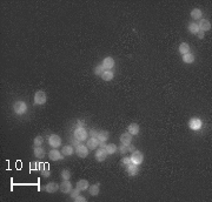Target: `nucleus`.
<instances>
[{
    "instance_id": "1",
    "label": "nucleus",
    "mask_w": 212,
    "mask_h": 202,
    "mask_svg": "<svg viewBox=\"0 0 212 202\" xmlns=\"http://www.w3.org/2000/svg\"><path fill=\"white\" fill-rule=\"evenodd\" d=\"M73 136H74V139H77V140H79V141H84V140L87 139V132L85 131L82 127H78V128L74 131Z\"/></svg>"
},
{
    "instance_id": "2",
    "label": "nucleus",
    "mask_w": 212,
    "mask_h": 202,
    "mask_svg": "<svg viewBox=\"0 0 212 202\" xmlns=\"http://www.w3.org/2000/svg\"><path fill=\"white\" fill-rule=\"evenodd\" d=\"M131 157V162L135 164V165H140L143 162V160H144V156H143V153L139 152V150H135L132 152V155L130 156Z\"/></svg>"
},
{
    "instance_id": "3",
    "label": "nucleus",
    "mask_w": 212,
    "mask_h": 202,
    "mask_svg": "<svg viewBox=\"0 0 212 202\" xmlns=\"http://www.w3.org/2000/svg\"><path fill=\"white\" fill-rule=\"evenodd\" d=\"M46 102V94L44 91H38L34 94V103L35 105H44Z\"/></svg>"
},
{
    "instance_id": "4",
    "label": "nucleus",
    "mask_w": 212,
    "mask_h": 202,
    "mask_svg": "<svg viewBox=\"0 0 212 202\" xmlns=\"http://www.w3.org/2000/svg\"><path fill=\"white\" fill-rule=\"evenodd\" d=\"M13 109H14L15 114L21 115V114H24V113L26 112L27 106H26V103H25L24 101H17V102L14 103V106H13Z\"/></svg>"
},
{
    "instance_id": "5",
    "label": "nucleus",
    "mask_w": 212,
    "mask_h": 202,
    "mask_svg": "<svg viewBox=\"0 0 212 202\" xmlns=\"http://www.w3.org/2000/svg\"><path fill=\"white\" fill-rule=\"evenodd\" d=\"M49 145L53 148H58L60 145H61V139L59 135L57 134H52L49 136Z\"/></svg>"
},
{
    "instance_id": "6",
    "label": "nucleus",
    "mask_w": 212,
    "mask_h": 202,
    "mask_svg": "<svg viewBox=\"0 0 212 202\" xmlns=\"http://www.w3.org/2000/svg\"><path fill=\"white\" fill-rule=\"evenodd\" d=\"M203 126V122H201V120L199 117H192L190 121H189V127L193 131H198Z\"/></svg>"
},
{
    "instance_id": "7",
    "label": "nucleus",
    "mask_w": 212,
    "mask_h": 202,
    "mask_svg": "<svg viewBox=\"0 0 212 202\" xmlns=\"http://www.w3.org/2000/svg\"><path fill=\"white\" fill-rule=\"evenodd\" d=\"M75 152H77V155L79 157H86L89 155V149H87V146L85 145H78L75 146Z\"/></svg>"
},
{
    "instance_id": "8",
    "label": "nucleus",
    "mask_w": 212,
    "mask_h": 202,
    "mask_svg": "<svg viewBox=\"0 0 212 202\" xmlns=\"http://www.w3.org/2000/svg\"><path fill=\"white\" fill-rule=\"evenodd\" d=\"M59 189L64 193V194H68L72 190V185L70 182V180H64L60 185H59Z\"/></svg>"
},
{
    "instance_id": "9",
    "label": "nucleus",
    "mask_w": 212,
    "mask_h": 202,
    "mask_svg": "<svg viewBox=\"0 0 212 202\" xmlns=\"http://www.w3.org/2000/svg\"><path fill=\"white\" fill-rule=\"evenodd\" d=\"M101 65L104 66L105 71H111V69L113 68V66H114V60H113V58L107 57V58H105V59L103 60Z\"/></svg>"
},
{
    "instance_id": "10",
    "label": "nucleus",
    "mask_w": 212,
    "mask_h": 202,
    "mask_svg": "<svg viewBox=\"0 0 212 202\" xmlns=\"http://www.w3.org/2000/svg\"><path fill=\"white\" fill-rule=\"evenodd\" d=\"M120 142L121 145H125V146H129L131 142H132V135L127 132V133H123L120 135Z\"/></svg>"
},
{
    "instance_id": "11",
    "label": "nucleus",
    "mask_w": 212,
    "mask_h": 202,
    "mask_svg": "<svg viewBox=\"0 0 212 202\" xmlns=\"http://www.w3.org/2000/svg\"><path fill=\"white\" fill-rule=\"evenodd\" d=\"M106 157H107V152L105 150V148H100L96 152V159L99 162H103L104 160H106Z\"/></svg>"
},
{
    "instance_id": "12",
    "label": "nucleus",
    "mask_w": 212,
    "mask_h": 202,
    "mask_svg": "<svg viewBox=\"0 0 212 202\" xmlns=\"http://www.w3.org/2000/svg\"><path fill=\"white\" fill-rule=\"evenodd\" d=\"M49 157H50V160H52V161H58V160H61V159H63V155H61V153H60L59 150L52 149V150H50V153H49Z\"/></svg>"
},
{
    "instance_id": "13",
    "label": "nucleus",
    "mask_w": 212,
    "mask_h": 202,
    "mask_svg": "<svg viewBox=\"0 0 212 202\" xmlns=\"http://www.w3.org/2000/svg\"><path fill=\"white\" fill-rule=\"evenodd\" d=\"M198 27L203 32L204 31H210L211 29V22L208 20H206V19H200V22L198 24Z\"/></svg>"
},
{
    "instance_id": "14",
    "label": "nucleus",
    "mask_w": 212,
    "mask_h": 202,
    "mask_svg": "<svg viewBox=\"0 0 212 202\" xmlns=\"http://www.w3.org/2000/svg\"><path fill=\"white\" fill-rule=\"evenodd\" d=\"M126 172L129 173L131 176H136L138 174V167H137V165L130 164L129 166H126Z\"/></svg>"
},
{
    "instance_id": "15",
    "label": "nucleus",
    "mask_w": 212,
    "mask_h": 202,
    "mask_svg": "<svg viewBox=\"0 0 212 202\" xmlns=\"http://www.w3.org/2000/svg\"><path fill=\"white\" fill-rule=\"evenodd\" d=\"M33 153H34V156L38 159L45 157V150H44V148H41V146H35Z\"/></svg>"
},
{
    "instance_id": "16",
    "label": "nucleus",
    "mask_w": 212,
    "mask_h": 202,
    "mask_svg": "<svg viewBox=\"0 0 212 202\" xmlns=\"http://www.w3.org/2000/svg\"><path fill=\"white\" fill-rule=\"evenodd\" d=\"M99 147V140L97 138H90L87 140V148L89 149H96Z\"/></svg>"
},
{
    "instance_id": "17",
    "label": "nucleus",
    "mask_w": 212,
    "mask_h": 202,
    "mask_svg": "<svg viewBox=\"0 0 212 202\" xmlns=\"http://www.w3.org/2000/svg\"><path fill=\"white\" fill-rule=\"evenodd\" d=\"M58 189H59V185L56 183V182H50V183H47L45 186V190L47 193H56Z\"/></svg>"
},
{
    "instance_id": "18",
    "label": "nucleus",
    "mask_w": 212,
    "mask_h": 202,
    "mask_svg": "<svg viewBox=\"0 0 212 202\" xmlns=\"http://www.w3.org/2000/svg\"><path fill=\"white\" fill-rule=\"evenodd\" d=\"M127 132H129L131 135H137L139 133V126L137 124H131L129 127H127Z\"/></svg>"
},
{
    "instance_id": "19",
    "label": "nucleus",
    "mask_w": 212,
    "mask_h": 202,
    "mask_svg": "<svg viewBox=\"0 0 212 202\" xmlns=\"http://www.w3.org/2000/svg\"><path fill=\"white\" fill-rule=\"evenodd\" d=\"M89 192H90V195L97 196L99 194V183H94V185L90 186L89 187Z\"/></svg>"
},
{
    "instance_id": "20",
    "label": "nucleus",
    "mask_w": 212,
    "mask_h": 202,
    "mask_svg": "<svg viewBox=\"0 0 212 202\" xmlns=\"http://www.w3.org/2000/svg\"><path fill=\"white\" fill-rule=\"evenodd\" d=\"M89 182H87V180H79L78 181V183H77V187L80 189V190H86L87 188H89Z\"/></svg>"
},
{
    "instance_id": "21",
    "label": "nucleus",
    "mask_w": 212,
    "mask_h": 202,
    "mask_svg": "<svg viewBox=\"0 0 212 202\" xmlns=\"http://www.w3.org/2000/svg\"><path fill=\"white\" fill-rule=\"evenodd\" d=\"M114 76L113 72L112 71H105L103 74H101V79L104 80V81H110V80H112Z\"/></svg>"
},
{
    "instance_id": "22",
    "label": "nucleus",
    "mask_w": 212,
    "mask_h": 202,
    "mask_svg": "<svg viewBox=\"0 0 212 202\" xmlns=\"http://www.w3.org/2000/svg\"><path fill=\"white\" fill-rule=\"evenodd\" d=\"M183 61L185 62V64H192L193 61H194V55L192 54V53H186V54H184L183 55Z\"/></svg>"
},
{
    "instance_id": "23",
    "label": "nucleus",
    "mask_w": 212,
    "mask_h": 202,
    "mask_svg": "<svg viewBox=\"0 0 212 202\" xmlns=\"http://www.w3.org/2000/svg\"><path fill=\"white\" fill-rule=\"evenodd\" d=\"M108 136H110L108 132H106V131H100V132L98 133V135H97V139H98L99 141H106V140H108Z\"/></svg>"
},
{
    "instance_id": "24",
    "label": "nucleus",
    "mask_w": 212,
    "mask_h": 202,
    "mask_svg": "<svg viewBox=\"0 0 212 202\" xmlns=\"http://www.w3.org/2000/svg\"><path fill=\"white\" fill-rule=\"evenodd\" d=\"M179 52H180V54H186V53H189L190 52V46H189V44H186V43H182L180 45H179Z\"/></svg>"
},
{
    "instance_id": "25",
    "label": "nucleus",
    "mask_w": 212,
    "mask_h": 202,
    "mask_svg": "<svg viewBox=\"0 0 212 202\" xmlns=\"http://www.w3.org/2000/svg\"><path fill=\"white\" fill-rule=\"evenodd\" d=\"M105 150L107 152V154H114V153L118 150V147H117L114 143H108V145H106Z\"/></svg>"
},
{
    "instance_id": "26",
    "label": "nucleus",
    "mask_w": 212,
    "mask_h": 202,
    "mask_svg": "<svg viewBox=\"0 0 212 202\" xmlns=\"http://www.w3.org/2000/svg\"><path fill=\"white\" fill-rule=\"evenodd\" d=\"M61 154H63V155H65V156H70V155H72V154H73V147H72V146H65V147H63V149H61Z\"/></svg>"
},
{
    "instance_id": "27",
    "label": "nucleus",
    "mask_w": 212,
    "mask_h": 202,
    "mask_svg": "<svg viewBox=\"0 0 212 202\" xmlns=\"http://www.w3.org/2000/svg\"><path fill=\"white\" fill-rule=\"evenodd\" d=\"M201 15H203V13H201V11H200L199 8H194V10H192V11H191V17H192L194 20L200 19V18H201Z\"/></svg>"
},
{
    "instance_id": "28",
    "label": "nucleus",
    "mask_w": 212,
    "mask_h": 202,
    "mask_svg": "<svg viewBox=\"0 0 212 202\" xmlns=\"http://www.w3.org/2000/svg\"><path fill=\"white\" fill-rule=\"evenodd\" d=\"M189 31H190L191 33H196V34H197V32L199 31L198 24H196V22H191V24H189Z\"/></svg>"
},
{
    "instance_id": "29",
    "label": "nucleus",
    "mask_w": 212,
    "mask_h": 202,
    "mask_svg": "<svg viewBox=\"0 0 212 202\" xmlns=\"http://www.w3.org/2000/svg\"><path fill=\"white\" fill-rule=\"evenodd\" d=\"M105 72V68H104V66L103 65H98L96 68H94V73L97 74V75H100L101 76V74Z\"/></svg>"
},
{
    "instance_id": "30",
    "label": "nucleus",
    "mask_w": 212,
    "mask_h": 202,
    "mask_svg": "<svg viewBox=\"0 0 212 202\" xmlns=\"http://www.w3.org/2000/svg\"><path fill=\"white\" fill-rule=\"evenodd\" d=\"M80 192H81V190L77 187V188H74V189H72V190L70 192V196H71L72 199H74V197H77L78 195H80Z\"/></svg>"
},
{
    "instance_id": "31",
    "label": "nucleus",
    "mask_w": 212,
    "mask_h": 202,
    "mask_svg": "<svg viewBox=\"0 0 212 202\" xmlns=\"http://www.w3.org/2000/svg\"><path fill=\"white\" fill-rule=\"evenodd\" d=\"M61 178H63V180H70V178H71V173H70V171L64 169V171L61 172Z\"/></svg>"
},
{
    "instance_id": "32",
    "label": "nucleus",
    "mask_w": 212,
    "mask_h": 202,
    "mask_svg": "<svg viewBox=\"0 0 212 202\" xmlns=\"http://www.w3.org/2000/svg\"><path fill=\"white\" fill-rule=\"evenodd\" d=\"M118 150H119L120 154H126L127 152H129V147L125 146V145H121V146L118 147Z\"/></svg>"
},
{
    "instance_id": "33",
    "label": "nucleus",
    "mask_w": 212,
    "mask_h": 202,
    "mask_svg": "<svg viewBox=\"0 0 212 202\" xmlns=\"http://www.w3.org/2000/svg\"><path fill=\"white\" fill-rule=\"evenodd\" d=\"M34 146H41L42 145V142H44V139H42V136H37L35 139H34Z\"/></svg>"
},
{
    "instance_id": "34",
    "label": "nucleus",
    "mask_w": 212,
    "mask_h": 202,
    "mask_svg": "<svg viewBox=\"0 0 212 202\" xmlns=\"http://www.w3.org/2000/svg\"><path fill=\"white\" fill-rule=\"evenodd\" d=\"M30 169L31 171H39V162H31L30 164Z\"/></svg>"
},
{
    "instance_id": "35",
    "label": "nucleus",
    "mask_w": 212,
    "mask_h": 202,
    "mask_svg": "<svg viewBox=\"0 0 212 202\" xmlns=\"http://www.w3.org/2000/svg\"><path fill=\"white\" fill-rule=\"evenodd\" d=\"M40 173H41V176H44V178H49L51 175V171L49 168H45L44 171H41Z\"/></svg>"
},
{
    "instance_id": "36",
    "label": "nucleus",
    "mask_w": 212,
    "mask_h": 202,
    "mask_svg": "<svg viewBox=\"0 0 212 202\" xmlns=\"http://www.w3.org/2000/svg\"><path fill=\"white\" fill-rule=\"evenodd\" d=\"M121 164H123L124 166H129L130 164H132V162H131V157H126V156H125V157L121 160Z\"/></svg>"
},
{
    "instance_id": "37",
    "label": "nucleus",
    "mask_w": 212,
    "mask_h": 202,
    "mask_svg": "<svg viewBox=\"0 0 212 202\" xmlns=\"http://www.w3.org/2000/svg\"><path fill=\"white\" fill-rule=\"evenodd\" d=\"M73 200H74L75 202H85V201H86V199H85L84 196H81V195H78V196L74 197Z\"/></svg>"
},
{
    "instance_id": "38",
    "label": "nucleus",
    "mask_w": 212,
    "mask_h": 202,
    "mask_svg": "<svg viewBox=\"0 0 212 202\" xmlns=\"http://www.w3.org/2000/svg\"><path fill=\"white\" fill-rule=\"evenodd\" d=\"M98 131H96V129H92L91 132H90V135H91V138H97V135H98Z\"/></svg>"
},
{
    "instance_id": "39",
    "label": "nucleus",
    "mask_w": 212,
    "mask_h": 202,
    "mask_svg": "<svg viewBox=\"0 0 212 202\" xmlns=\"http://www.w3.org/2000/svg\"><path fill=\"white\" fill-rule=\"evenodd\" d=\"M46 168V164H44V162H39V171L41 172V171H44Z\"/></svg>"
},
{
    "instance_id": "40",
    "label": "nucleus",
    "mask_w": 212,
    "mask_h": 202,
    "mask_svg": "<svg viewBox=\"0 0 212 202\" xmlns=\"http://www.w3.org/2000/svg\"><path fill=\"white\" fill-rule=\"evenodd\" d=\"M197 35H198V38H199V39H203V38L205 36V35H204V32H203L201 29H199V31L197 32Z\"/></svg>"
},
{
    "instance_id": "41",
    "label": "nucleus",
    "mask_w": 212,
    "mask_h": 202,
    "mask_svg": "<svg viewBox=\"0 0 212 202\" xmlns=\"http://www.w3.org/2000/svg\"><path fill=\"white\" fill-rule=\"evenodd\" d=\"M99 147L100 148H105L106 147V141H99Z\"/></svg>"
},
{
    "instance_id": "42",
    "label": "nucleus",
    "mask_w": 212,
    "mask_h": 202,
    "mask_svg": "<svg viewBox=\"0 0 212 202\" xmlns=\"http://www.w3.org/2000/svg\"><path fill=\"white\" fill-rule=\"evenodd\" d=\"M127 147H129V150H130V152H135V150H136V147H135L133 145H131V143L127 146Z\"/></svg>"
},
{
    "instance_id": "43",
    "label": "nucleus",
    "mask_w": 212,
    "mask_h": 202,
    "mask_svg": "<svg viewBox=\"0 0 212 202\" xmlns=\"http://www.w3.org/2000/svg\"><path fill=\"white\" fill-rule=\"evenodd\" d=\"M79 142H80L79 140H77V139H72V145H73V146H78V145H79Z\"/></svg>"
},
{
    "instance_id": "44",
    "label": "nucleus",
    "mask_w": 212,
    "mask_h": 202,
    "mask_svg": "<svg viewBox=\"0 0 212 202\" xmlns=\"http://www.w3.org/2000/svg\"><path fill=\"white\" fill-rule=\"evenodd\" d=\"M78 125H79V127H82V121L78 120Z\"/></svg>"
}]
</instances>
